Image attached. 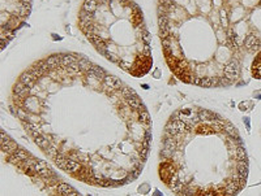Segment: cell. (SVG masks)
<instances>
[{"instance_id":"1","label":"cell","mask_w":261,"mask_h":196,"mask_svg":"<svg viewBox=\"0 0 261 196\" xmlns=\"http://www.w3.org/2000/svg\"><path fill=\"white\" fill-rule=\"evenodd\" d=\"M78 28L102 56L135 77L150 70V35L132 0H85Z\"/></svg>"}]
</instances>
